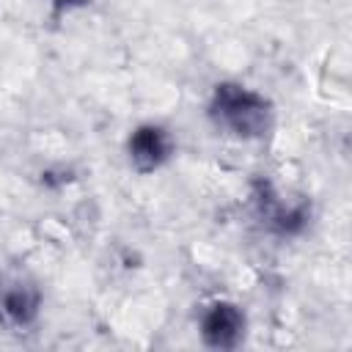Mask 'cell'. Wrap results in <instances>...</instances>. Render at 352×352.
I'll use <instances>...</instances> for the list:
<instances>
[{
	"label": "cell",
	"mask_w": 352,
	"mask_h": 352,
	"mask_svg": "<svg viewBox=\"0 0 352 352\" xmlns=\"http://www.w3.org/2000/svg\"><path fill=\"white\" fill-rule=\"evenodd\" d=\"M212 113L214 118L228 126L239 138H258L270 126V107L267 102L239 85H217L214 99H212Z\"/></svg>",
	"instance_id": "obj_1"
},
{
	"label": "cell",
	"mask_w": 352,
	"mask_h": 352,
	"mask_svg": "<svg viewBox=\"0 0 352 352\" xmlns=\"http://www.w3.org/2000/svg\"><path fill=\"white\" fill-rule=\"evenodd\" d=\"M38 311V294L28 283H14L0 292V319L11 327H22L33 322Z\"/></svg>",
	"instance_id": "obj_4"
},
{
	"label": "cell",
	"mask_w": 352,
	"mask_h": 352,
	"mask_svg": "<svg viewBox=\"0 0 352 352\" xmlns=\"http://www.w3.org/2000/svg\"><path fill=\"white\" fill-rule=\"evenodd\" d=\"M58 6H77V3H82V0H55Z\"/></svg>",
	"instance_id": "obj_5"
},
{
	"label": "cell",
	"mask_w": 352,
	"mask_h": 352,
	"mask_svg": "<svg viewBox=\"0 0 352 352\" xmlns=\"http://www.w3.org/2000/svg\"><path fill=\"white\" fill-rule=\"evenodd\" d=\"M242 327H245V319L239 308L231 302H217L204 316V338L209 346H217V349L234 346L242 336Z\"/></svg>",
	"instance_id": "obj_2"
},
{
	"label": "cell",
	"mask_w": 352,
	"mask_h": 352,
	"mask_svg": "<svg viewBox=\"0 0 352 352\" xmlns=\"http://www.w3.org/2000/svg\"><path fill=\"white\" fill-rule=\"evenodd\" d=\"M168 151H170V140L160 126H140L129 140V157L138 165V170H154L157 165L165 162Z\"/></svg>",
	"instance_id": "obj_3"
}]
</instances>
